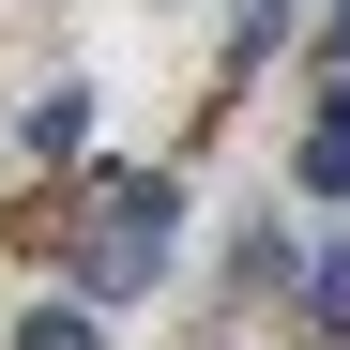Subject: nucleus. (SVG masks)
Here are the masks:
<instances>
[{
	"label": "nucleus",
	"mask_w": 350,
	"mask_h": 350,
	"mask_svg": "<svg viewBox=\"0 0 350 350\" xmlns=\"http://www.w3.org/2000/svg\"><path fill=\"white\" fill-rule=\"evenodd\" d=\"M305 320H320V350H335V335H350V244H335V259H320V274H305Z\"/></svg>",
	"instance_id": "5"
},
{
	"label": "nucleus",
	"mask_w": 350,
	"mask_h": 350,
	"mask_svg": "<svg viewBox=\"0 0 350 350\" xmlns=\"http://www.w3.org/2000/svg\"><path fill=\"white\" fill-rule=\"evenodd\" d=\"M92 137V92H31V152H77Z\"/></svg>",
	"instance_id": "4"
},
{
	"label": "nucleus",
	"mask_w": 350,
	"mask_h": 350,
	"mask_svg": "<svg viewBox=\"0 0 350 350\" xmlns=\"http://www.w3.org/2000/svg\"><path fill=\"white\" fill-rule=\"evenodd\" d=\"M16 350H107V335H92V305L62 289V305H31V320H16Z\"/></svg>",
	"instance_id": "3"
},
{
	"label": "nucleus",
	"mask_w": 350,
	"mask_h": 350,
	"mask_svg": "<svg viewBox=\"0 0 350 350\" xmlns=\"http://www.w3.org/2000/svg\"><path fill=\"white\" fill-rule=\"evenodd\" d=\"M305 198H350V77L320 92V122H305Z\"/></svg>",
	"instance_id": "2"
},
{
	"label": "nucleus",
	"mask_w": 350,
	"mask_h": 350,
	"mask_svg": "<svg viewBox=\"0 0 350 350\" xmlns=\"http://www.w3.org/2000/svg\"><path fill=\"white\" fill-rule=\"evenodd\" d=\"M320 77H350V0H335V31H320Z\"/></svg>",
	"instance_id": "6"
},
{
	"label": "nucleus",
	"mask_w": 350,
	"mask_h": 350,
	"mask_svg": "<svg viewBox=\"0 0 350 350\" xmlns=\"http://www.w3.org/2000/svg\"><path fill=\"white\" fill-rule=\"evenodd\" d=\"M167 213H183V198H167L152 167H137V183H92V228H77V305H122V289H152V274H167Z\"/></svg>",
	"instance_id": "1"
}]
</instances>
